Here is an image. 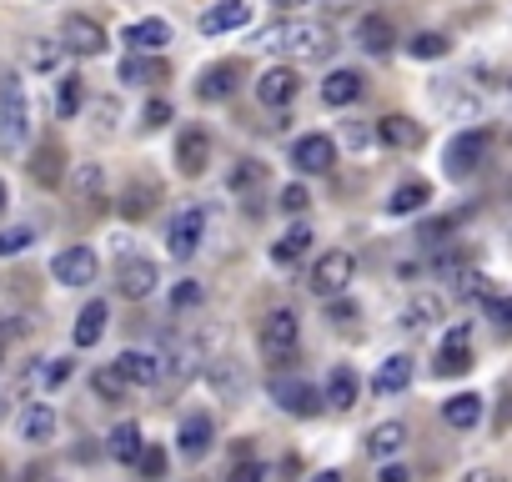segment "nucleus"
<instances>
[{
  "mask_svg": "<svg viewBox=\"0 0 512 482\" xmlns=\"http://www.w3.org/2000/svg\"><path fill=\"white\" fill-rule=\"evenodd\" d=\"M256 46L272 51V56L287 61V66H317V61H332L337 36H332V26H322V21L287 16V21H272L262 36H256Z\"/></svg>",
  "mask_w": 512,
  "mask_h": 482,
  "instance_id": "f257e3e1",
  "label": "nucleus"
},
{
  "mask_svg": "<svg viewBox=\"0 0 512 482\" xmlns=\"http://www.w3.org/2000/svg\"><path fill=\"white\" fill-rule=\"evenodd\" d=\"M256 347H262V357L272 362V372H292L297 352H302V327H297V312L292 307H277L262 317V327H256Z\"/></svg>",
  "mask_w": 512,
  "mask_h": 482,
  "instance_id": "f03ea898",
  "label": "nucleus"
},
{
  "mask_svg": "<svg viewBox=\"0 0 512 482\" xmlns=\"http://www.w3.org/2000/svg\"><path fill=\"white\" fill-rule=\"evenodd\" d=\"M31 141V101L21 76H0V151H21Z\"/></svg>",
  "mask_w": 512,
  "mask_h": 482,
  "instance_id": "7ed1b4c3",
  "label": "nucleus"
},
{
  "mask_svg": "<svg viewBox=\"0 0 512 482\" xmlns=\"http://www.w3.org/2000/svg\"><path fill=\"white\" fill-rule=\"evenodd\" d=\"M352 272H357L352 252H322V257H317V267H312V277H307V287H312V297L332 302V297H342V292H347Z\"/></svg>",
  "mask_w": 512,
  "mask_h": 482,
  "instance_id": "20e7f679",
  "label": "nucleus"
},
{
  "mask_svg": "<svg viewBox=\"0 0 512 482\" xmlns=\"http://www.w3.org/2000/svg\"><path fill=\"white\" fill-rule=\"evenodd\" d=\"M487 131H457L452 141H447V176L452 181H467L482 161H487Z\"/></svg>",
  "mask_w": 512,
  "mask_h": 482,
  "instance_id": "39448f33",
  "label": "nucleus"
},
{
  "mask_svg": "<svg viewBox=\"0 0 512 482\" xmlns=\"http://www.w3.org/2000/svg\"><path fill=\"white\" fill-rule=\"evenodd\" d=\"M272 402H277L282 412H292V417H317V407H322V392H317L312 382H302V377L272 372Z\"/></svg>",
  "mask_w": 512,
  "mask_h": 482,
  "instance_id": "423d86ee",
  "label": "nucleus"
},
{
  "mask_svg": "<svg viewBox=\"0 0 512 482\" xmlns=\"http://www.w3.org/2000/svg\"><path fill=\"white\" fill-rule=\"evenodd\" d=\"M106 26L96 21V16H66L61 21V46L71 51V56H106Z\"/></svg>",
  "mask_w": 512,
  "mask_h": 482,
  "instance_id": "0eeeda50",
  "label": "nucleus"
},
{
  "mask_svg": "<svg viewBox=\"0 0 512 482\" xmlns=\"http://www.w3.org/2000/svg\"><path fill=\"white\" fill-rule=\"evenodd\" d=\"M292 166H297V176H327V171L337 166V141H332L327 131L302 136V141L292 146Z\"/></svg>",
  "mask_w": 512,
  "mask_h": 482,
  "instance_id": "6e6552de",
  "label": "nucleus"
},
{
  "mask_svg": "<svg viewBox=\"0 0 512 482\" xmlns=\"http://www.w3.org/2000/svg\"><path fill=\"white\" fill-rule=\"evenodd\" d=\"M297 91H302V81H297L292 66H267L262 76H256V101H262L267 111H287L297 101Z\"/></svg>",
  "mask_w": 512,
  "mask_h": 482,
  "instance_id": "1a4fd4ad",
  "label": "nucleus"
},
{
  "mask_svg": "<svg viewBox=\"0 0 512 482\" xmlns=\"http://www.w3.org/2000/svg\"><path fill=\"white\" fill-rule=\"evenodd\" d=\"M96 272H101V262H96L91 247H66V252L51 257V277H56L61 287H91Z\"/></svg>",
  "mask_w": 512,
  "mask_h": 482,
  "instance_id": "9d476101",
  "label": "nucleus"
},
{
  "mask_svg": "<svg viewBox=\"0 0 512 482\" xmlns=\"http://www.w3.org/2000/svg\"><path fill=\"white\" fill-rule=\"evenodd\" d=\"M241 76H246V66L241 61H216V66H206L201 76H196V101H231L236 96V86H241Z\"/></svg>",
  "mask_w": 512,
  "mask_h": 482,
  "instance_id": "9b49d317",
  "label": "nucleus"
},
{
  "mask_svg": "<svg viewBox=\"0 0 512 482\" xmlns=\"http://www.w3.org/2000/svg\"><path fill=\"white\" fill-rule=\"evenodd\" d=\"M171 161H176L181 176H201V171L211 166V131H206V126H186V131L176 136Z\"/></svg>",
  "mask_w": 512,
  "mask_h": 482,
  "instance_id": "f8f14e48",
  "label": "nucleus"
},
{
  "mask_svg": "<svg viewBox=\"0 0 512 482\" xmlns=\"http://www.w3.org/2000/svg\"><path fill=\"white\" fill-rule=\"evenodd\" d=\"M467 367H472V327H467V322H457V327L442 337L432 372H437V377H462Z\"/></svg>",
  "mask_w": 512,
  "mask_h": 482,
  "instance_id": "ddd939ff",
  "label": "nucleus"
},
{
  "mask_svg": "<svg viewBox=\"0 0 512 482\" xmlns=\"http://www.w3.org/2000/svg\"><path fill=\"white\" fill-rule=\"evenodd\" d=\"M156 282H161V272H156V262H146V257H126V262L116 267V292H121L126 302H146V297L156 292Z\"/></svg>",
  "mask_w": 512,
  "mask_h": 482,
  "instance_id": "4468645a",
  "label": "nucleus"
},
{
  "mask_svg": "<svg viewBox=\"0 0 512 482\" xmlns=\"http://www.w3.org/2000/svg\"><path fill=\"white\" fill-rule=\"evenodd\" d=\"M211 447H216V422H211L206 412L181 417V427H176V452H181L186 462H201Z\"/></svg>",
  "mask_w": 512,
  "mask_h": 482,
  "instance_id": "2eb2a0df",
  "label": "nucleus"
},
{
  "mask_svg": "<svg viewBox=\"0 0 512 482\" xmlns=\"http://www.w3.org/2000/svg\"><path fill=\"white\" fill-rule=\"evenodd\" d=\"M201 231H206V216H201V206H186V211H176V221H171V257L176 262H191L196 257V247H201Z\"/></svg>",
  "mask_w": 512,
  "mask_h": 482,
  "instance_id": "dca6fc26",
  "label": "nucleus"
},
{
  "mask_svg": "<svg viewBox=\"0 0 512 482\" xmlns=\"http://www.w3.org/2000/svg\"><path fill=\"white\" fill-rule=\"evenodd\" d=\"M241 26H251V6H246V0H216V6H206L201 21H196L201 36H226V31H241Z\"/></svg>",
  "mask_w": 512,
  "mask_h": 482,
  "instance_id": "f3484780",
  "label": "nucleus"
},
{
  "mask_svg": "<svg viewBox=\"0 0 512 482\" xmlns=\"http://www.w3.org/2000/svg\"><path fill=\"white\" fill-rule=\"evenodd\" d=\"M357 46H362L367 56H392V51H397V26H392L382 11H367V16L357 21Z\"/></svg>",
  "mask_w": 512,
  "mask_h": 482,
  "instance_id": "a211bd4d",
  "label": "nucleus"
},
{
  "mask_svg": "<svg viewBox=\"0 0 512 482\" xmlns=\"http://www.w3.org/2000/svg\"><path fill=\"white\" fill-rule=\"evenodd\" d=\"M372 136H377L382 146H392V151H417V146H422V126H417L412 116H402V111L382 116V121L372 126Z\"/></svg>",
  "mask_w": 512,
  "mask_h": 482,
  "instance_id": "6ab92c4d",
  "label": "nucleus"
},
{
  "mask_svg": "<svg viewBox=\"0 0 512 482\" xmlns=\"http://www.w3.org/2000/svg\"><path fill=\"white\" fill-rule=\"evenodd\" d=\"M126 46H131V51H146V56H161V51L171 46V21L146 16V21L126 26Z\"/></svg>",
  "mask_w": 512,
  "mask_h": 482,
  "instance_id": "aec40b11",
  "label": "nucleus"
},
{
  "mask_svg": "<svg viewBox=\"0 0 512 482\" xmlns=\"http://www.w3.org/2000/svg\"><path fill=\"white\" fill-rule=\"evenodd\" d=\"M116 367H121V377H126L131 387H156V382H166V362L151 357V352H121Z\"/></svg>",
  "mask_w": 512,
  "mask_h": 482,
  "instance_id": "412c9836",
  "label": "nucleus"
},
{
  "mask_svg": "<svg viewBox=\"0 0 512 482\" xmlns=\"http://www.w3.org/2000/svg\"><path fill=\"white\" fill-rule=\"evenodd\" d=\"M206 382H211V387H216V397H226V402H241V397H246V387H251V377H246L231 357L206 362Z\"/></svg>",
  "mask_w": 512,
  "mask_h": 482,
  "instance_id": "4be33fe9",
  "label": "nucleus"
},
{
  "mask_svg": "<svg viewBox=\"0 0 512 482\" xmlns=\"http://www.w3.org/2000/svg\"><path fill=\"white\" fill-rule=\"evenodd\" d=\"M407 387H412V357H407V352H392V357L377 367L372 392H377V397H397V392H407Z\"/></svg>",
  "mask_w": 512,
  "mask_h": 482,
  "instance_id": "5701e85b",
  "label": "nucleus"
},
{
  "mask_svg": "<svg viewBox=\"0 0 512 482\" xmlns=\"http://www.w3.org/2000/svg\"><path fill=\"white\" fill-rule=\"evenodd\" d=\"M307 247H312V226H307V221H292V226L272 241V262H277V267H292V262L307 257Z\"/></svg>",
  "mask_w": 512,
  "mask_h": 482,
  "instance_id": "b1692460",
  "label": "nucleus"
},
{
  "mask_svg": "<svg viewBox=\"0 0 512 482\" xmlns=\"http://www.w3.org/2000/svg\"><path fill=\"white\" fill-rule=\"evenodd\" d=\"M407 422H377L372 432H367V457H377V462H387V457H397L402 447H407Z\"/></svg>",
  "mask_w": 512,
  "mask_h": 482,
  "instance_id": "393cba45",
  "label": "nucleus"
},
{
  "mask_svg": "<svg viewBox=\"0 0 512 482\" xmlns=\"http://www.w3.org/2000/svg\"><path fill=\"white\" fill-rule=\"evenodd\" d=\"M362 91H367L362 71H332V76L322 81V101H327V106H352V101H362Z\"/></svg>",
  "mask_w": 512,
  "mask_h": 482,
  "instance_id": "a878e982",
  "label": "nucleus"
},
{
  "mask_svg": "<svg viewBox=\"0 0 512 482\" xmlns=\"http://www.w3.org/2000/svg\"><path fill=\"white\" fill-rule=\"evenodd\" d=\"M31 176H36L41 186H61V176H66V151H61V141H41V146H36Z\"/></svg>",
  "mask_w": 512,
  "mask_h": 482,
  "instance_id": "bb28decb",
  "label": "nucleus"
},
{
  "mask_svg": "<svg viewBox=\"0 0 512 482\" xmlns=\"http://www.w3.org/2000/svg\"><path fill=\"white\" fill-rule=\"evenodd\" d=\"M357 392H362L357 372L352 367H332L327 372V387H322V402H332L337 412H347V407H357Z\"/></svg>",
  "mask_w": 512,
  "mask_h": 482,
  "instance_id": "cd10ccee",
  "label": "nucleus"
},
{
  "mask_svg": "<svg viewBox=\"0 0 512 482\" xmlns=\"http://www.w3.org/2000/svg\"><path fill=\"white\" fill-rule=\"evenodd\" d=\"M442 422L457 427V432H472V427L482 422V397H477V392H457V397H447V402H442Z\"/></svg>",
  "mask_w": 512,
  "mask_h": 482,
  "instance_id": "c85d7f7f",
  "label": "nucleus"
},
{
  "mask_svg": "<svg viewBox=\"0 0 512 482\" xmlns=\"http://www.w3.org/2000/svg\"><path fill=\"white\" fill-rule=\"evenodd\" d=\"M106 317H111V307L106 302H86V312L76 317V332H71V342L86 352V347H96L101 337H106Z\"/></svg>",
  "mask_w": 512,
  "mask_h": 482,
  "instance_id": "c756f323",
  "label": "nucleus"
},
{
  "mask_svg": "<svg viewBox=\"0 0 512 482\" xmlns=\"http://www.w3.org/2000/svg\"><path fill=\"white\" fill-rule=\"evenodd\" d=\"M56 427H61V422H56V412H51L46 402H26V412H21V437H26V442L41 447V442L56 437Z\"/></svg>",
  "mask_w": 512,
  "mask_h": 482,
  "instance_id": "7c9ffc66",
  "label": "nucleus"
},
{
  "mask_svg": "<svg viewBox=\"0 0 512 482\" xmlns=\"http://www.w3.org/2000/svg\"><path fill=\"white\" fill-rule=\"evenodd\" d=\"M427 201H432V186H427V181H402V186L387 196V216H417Z\"/></svg>",
  "mask_w": 512,
  "mask_h": 482,
  "instance_id": "2f4dec72",
  "label": "nucleus"
},
{
  "mask_svg": "<svg viewBox=\"0 0 512 482\" xmlns=\"http://www.w3.org/2000/svg\"><path fill=\"white\" fill-rule=\"evenodd\" d=\"M161 201V186H146V181H136V186H126L121 191V201H116V211L126 216V221H141V216H151V206Z\"/></svg>",
  "mask_w": 512,
  "mask_h": 482,
  "instance_id": "473e14b6",
  "label": "nucleus"
},
{
  "mask_svg": "<svg viewBox=\"0 0 512 482\" xmlns=\"http://www.w3.org/2000/svg\"><path fill=\"white\" fill-rule=\"evenodd\" d=\"M432 322H442V302H437L432 292H422V297H412V302L402 307V327H407V332H427Z\"/></svg>",
  "mask_w": 512,
  "mask_h": 482,
  "instance_id": "72a5a7b5",
  "label": "nucleus"
},
{
  "mask_svg": "<svg viewBox=\"0 0 512 482\" xmlns=\"http://www.w3.org/2000/svg\"><path fill=\"white\" fill-rule=\"evenodd\" d=\"M106 452H111L116 462H126V467H131V462L141 457V427H136V422H116V427H111V437H106Z\"/></svg>",
  "mask_w": 512,
  "mask_h": 482,
  "instance_id": "f704fd0d",
  "label": "nucleus"
},
{
  "mask_svg": "<svg viewBox=\"0 0 512 482\" xmlns=\"http://www.w3.org/2000/svg\"><path fill=\"white\" fill-rule=\"evenodd\" d=\"M81 106H86V81H81L76 71H66V76L56 81V111H61L66 121H76Z\"/></svg>",
  "mask_w": 512,
  "mask_h": 482,
  "instance_id": "c9c22d12",
  "label": "nucleus"
},
{
  "mask_svg": "<svg viewBox=\"0 0 512 482\" xmlns=\"http://www.w3.org/2000/svg\"><path fill=\"white\" fill-rule=\"evenodd\" d=\"M447 51H452V41H447L442 31H417V36L407 41V56H412V61H442Z\"/></svg>",
  "mask_w": 512,
  "mask_h": 482,
  "instance_id": "e433bc0d",
  "label": "nucleus"
},
{
  "mask_svg": "<svg viewBox=\"0 0 512 482\" xmlns=\"http://www.w3.org/2000/svg\"><path fill=\"white\" fill-rule=\"evenodd\" d=\"M121 81H126V86H151V81H161V66H156V56H146V51L126 56V61H121Z\"/></svg>",
  "mask_w": 512,
  "mask_h": 482,
  "instance_id": "4c0bfd02",
  "label": "nucleus"
},
{
  "mask_svg": "<svg viewBox=\"0 0 512 482\" xmlns=\"http://www.w3.org/2000/svg\"><path fill=\"white\" fill-rule=\"evenodd\" d=\"M262 181H267V166H262V161H236L231 176H226V186H231L236 196H251Z\"/></svg>",
  "mask_w": 512,
  "mask_h": 482,
  "instance_id": "58836bf2",
  "label": "nucleus"
},
{
  "mask_svg": "<svg viewBox=\"0 0 512 482\" xmlns=\"http://www.w3.org/2000/svg\"><path fill=\"white\" fill-rule=\"evenodd\" d=\"M91 387H96V397H106V402H121V397L131 392V382L121 377V367H101V372H91Z\"/></svg>",
  "mask_w": 512,
  "mask_h": 482,
  "instance_id": "ea45409f",
  "label": "nucleus"
},
{
  "mask_svg": "<svg viewBox=\"0 0 512 482\" xmlns=\"http://www.w3.org/2000/svg\"><path fill=\"white\" fill-rule=\"evenodd\" d=\"M61 56H66L61 36H46V41H36V46H31V56H26V61H31L36 71H56V66H61Z\"/></svg>",
  "mask_w": 512,
  "mask_h": 482,
  "instance_id": "a19ab883",
  "label": "nucleus"
},
{
  "mask_svg": "<svg viewBox=\"0 0 512 482\" xmlns=\"http://www.w3.org/2000/svg\"><path fill=\"white\" fill-rule=\"evenodd\" d=\"M141 477H151V482H161L166 477V447H156V442H141V457L131 462Z\"/></svg>",
  "mask_w": 512,
  "mask_h": 482,
  "instance_id": "79ce46f5",
  "label": "nucleus"
},
{
  "mask_svg": "<svg viewBox=\"0 0 512 482\" xmlns=\"http://www.w3.org/2000/svg\"><path fill=\"white\" fill-rule=\"evenodd\" d=\"M76 201H101V166L96 161L76 166Z\"/></svg>",
  "mask_w": 512,
  "mask_h": 482,
  "instance_id": "37998d69",
  "label": "nucleus"
},
{
  "mask_svg": "<svg viewBox=\"0 0 512 482\" xmlns=\"http://www.w3.org/2000/svg\"><path fill=\"white\" fill-rule=\"evenodd\" d=\"M31 241H36L31 226H6V231H0V257H21Z\"/></svg>",
  "mask_w": 512,
  "mask_h": 482,
  "instance_id": "c03bdc74",
  "label": "nucleus"
},
{
  "mask_svg": "<svg viewBox=\"0 0 512 482\" xmlns=\"http://www.w3.org/2000/svg\"><path fill=\"white\" fill-rule=\"evenodd\" d=\"M171 116H176L171 101H166V96H151L146 111H141V126H146V131H161V126H171Z\"/></svg>",
  "mask_w": 512,
  "mask_h": 482,
  "instance_id": "a18cd8bd",
  "label": "nucleus"
},
{
  "mask_svg": "<svg viewBox=\"0 0 512 482\" xmlns=\"http://www.w3.org/2000/svg\"><path fill=\"white\" fill-rule=\"evenodd\" d=\"M201 302H206L201 282H176V287H171V312H191V307H201Z\"/></svg>",
  "mask_w": 512,
  "mask_h": 482,
  "instance_id": "49530a36",
  "label": "nucleus"
},
{
  "mask_svg": "<svg viewBox=\"0 0 512 482\" xmlns=\"http://www.w3.org/2000/svg\"><path fill=\"white\" fill-rule=\"evenodd\" d=\"M307 201H312V196H307V186H302V181L282 186V196H277V206H282L287 216H302V211H307Z\"/></svg>",
  "mask_w": 512,
  "mask_h": 482,
  "instance_id": "de8ad7c7",
  "label": "nucleus"
},
{
  "mask_svg": "<svg viewBox=\"0 0 512 482\" xmlns=\"http://www.w3.org/2000/svg\"><path fill=\"white\" fill-rule=\"evenodd\" d=\"M226 482H267V462L241 457V462H231V477H226Z\"/></svg>",
  "mask_w": 512,
  "mask_h": 482,
  "instance_id": "09e8293b",
  "label": "nucleus"
},
{
  "mask_svg": "<svg viewBox=\"0 0 512 482\" xmlns=\"http://www.w3.org/2000/svg\"><path fill=\"white\" fill-rule=\"evenodd\" d=\"M362 312H357V302H347V297H332L327 302V322H337V327H352Z\"/></svg>",
  "mask_w": 512,
  "mask_h": 482,
  "instance_id": "8fccbe9b",
  "label": "nucleus"
},
{
  "mask_svg": "<svg viewBox=\"0 0 512 482\" xmlns=\"http://www.w3.org/2000/svg\"><path fill=\"white\" fill-rule=\"evenodd\" d=\"M71 367H76L71 357H51V362H46V372H41V382H46V387H61V382L71 377Z\"/></svg>",
  "mask_w": 512,
  "mask_h": 482,
  "instance_id": "3c124183",
  "label": "nucleus"
},
{
  "mask_svg": "<svg viewBox=\"0 0 512 482\" xmlns=\"http://www.w3.org/2000/svg\"><path fill=\"white\" fill-rule=\"evenodd\" d=\"M487 317L502 322V327H512V297H487Z\"/></svg>",
  "mask_w": 512,
  "mask_h": 482,
  "instance_id": "603ef678",
  "label": "nucleus"
},
{
  "mask_svg": "<svg viewBox=\"0 0 512 482\" xmlns=\"http://www.w3.org/2000/svg\"><path fill=\"white\" fill-rule=\"evenodd\" d=\"M462 297H467V302H477V297L487 302V277H477V272H467V277H462Z\"/></svg>",
  "mask_w": 512,
  "mask_h": 482,
  "instance_id": "864d4df0",
  "label": "nucleus"
},
{
  "mask_svg": "<svg viewBox=\"0 0 512 482\" xmlns=\"http://www.w3.org/2000/svg\"><path fill=\"white\" fill-rule=\"evenodd\" d=\"M457 482H507V477H502L497 467H467V472H462Z\"/></svg>",
  "mask_w": 512,
  "mask_h": 482,
  "instance_id": "5fc2aeb1",
  "label": "nucleus"
},
{
  "mask_svg": "<svg viewBox=\"0 0 512 482\" xmlns=\"http://www.w3.org/2000/svg\"><path fill=\"white\" fill-rule=\"evenodd\" d=\"M377 482H412V472H407L402 462H392V457H387V467L377 472Z\"/></svg>",
  "mask_w": 512,
  "mask_h": 482,
  "instance_id": "6e6d98bb",
  "label": "nucleus"
},
{
  "mask_svg": "<svg viewBox=\"0 0 512 482\" xmlns=\"http://www.w3.org/2000/svg\"><path fill=\"white\" fill-rule=\"evenodd\" d=\"M367 141H372V131L352 121V126H347V146H367Z\"/></svg>",
  "mask_w": 512,
  "mask_h": 482,
  "instance_id": "4d7b16f0",
  "label": "nucleus"
},
{
  "mask_svg": "<svg viewBox=\"0 0 512 482\" xmlns=\"http://www.w3.org/2000/svg\"><path fill=\"white\" fill-rule=\"evenodd\" d=\"M297 6H312V0H272V11H297Z\"/></svg>",
  "mask_w": 512,
  "mask_h": 482,
  "instance_id": "13d9d810",
  "label": "nucleus"
},
{
  "mask_svg": "<svg viewBox=\"0 0 512 482\" xmlns=\"http://www.w3.org/2000/svg\"><path fill=\"white\" fill-rule=\"evenodd\" d=\"M312 482H342V472H332V467H327V472H317Z\"/></svg>",
  "mask_w": 512,
  "mask_h": 482,
  "instance_id": "bf43d9fd",
  "label": "nucleus"
},
{
  "mask_svg": "<svg viewBox=\"0 0 512 482\" xmlns=\"http://www.w3.org/2000/svg\"><path fill=\"white\" fill-rule=\"evenodd\" d=\"M6 206H11V186H6V181H0V211H6Z\"/></svg>",
  "mask_w": 512,
  "mask_h": 482,
  "instance_id": "052dcab7",
  "label": "nucleus"
},
{
  "mask_svg": "<svg viewBox=\"0 0 512 482\" xmlns=\"http://www.w3.org/2000/svg\"><path fill=\"white\" fill-rule=\"evenodd\" d=\"M0 422H6V397H0Z\"/></svg>",
  "mask_w": 512,
  "mask_h": 482,
  "instance_id": "680f3d73",
  "label": "nucleus"
}]
</instances>
